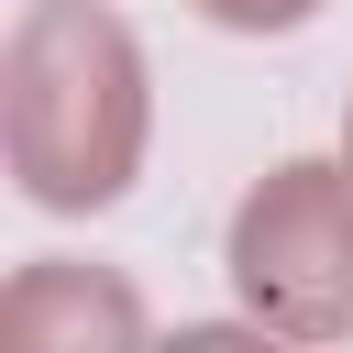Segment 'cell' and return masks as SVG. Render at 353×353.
Here are the masks:
<instances>
[{
	"instance_id": "obj_1",
	"label": "cell",
	"mask_w": 353,
	"mask_h": 353,
	"mask_svg": "<svg viewBox=\"0 0 353 353\" xmlns=\"http://www.w3.org/2000/svg\"><path fill=\"white\" fill-rule=\"evenodd\" d=\"M0 132H11V176L44 210H99L121 199L132 154H143V66L132 33L88 0H33L0 66Z\"/></svg>"
},
{
	"instance_id": "obj_2",
	"label": "cell",
	"mask_w": 353,
	"mask_h": 353,
	"mask_svg": "<svg viewBox=\"0 0 353 353\" xmlns=\"http://www.w3.org/2000/svg\"><path fill=\"white\" fill-rule=\"evenodd\" d=\"M232 276L276 331H353V176L276 165L232 221Z\"/></svg>"
},
{
	"instance_id": "obj_3",
	"label": "cell",
	"mask_w": 353,
	"mask_h": 353,
	"mask_svg": "<svg viewBox=\"0 0 353 353\" xmlns=\"http://www.w3.org/2000/svg\"><path fill=\"white\" fill-rule=\"evenodd\" d=\"M88 320H110V331H132V298H110V287H88V265H22V287H11V309H0V342L11 353H77L88 342Z\"/></svg>"
},
{
	"instance_id": "obj_4",
	"label": "cell",
	"mask_w": 353,
	"mask_h": 353,
	"mask_svg": "<svg viewBox=\"0 0 353 353\" xmlns=\"http://www.w3.org/2000/svg\"><path fill=\"white\" fill-rule=\"evenodd\" d=\"M210 22H243V33H265V22H298L309 0H199Z\"/></svg>"
}]
</instances>
